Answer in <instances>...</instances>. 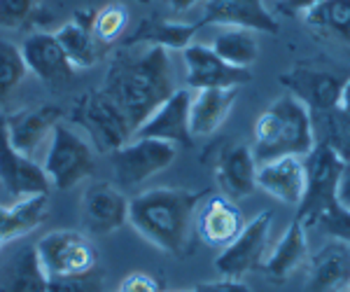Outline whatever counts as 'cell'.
Masks as SVG:
<instances>
[{
	"label": "cell",
	"mask_w": 350,
	"mask_h": 292,
	"mask_svg": "<svg viewBox=\"0 0 350 292\" xmlns=\"http://www.w3.org/2000/svg\"><path fill=\"white\" fill-rule=\"evenodd\" d=\"M100 89L120 105L135 131L180 87H175L173 64L166 49L135 44L124 47L110 61Z\"/></svg>",
	"instance_id": "obj_1"
},
{
	"label": "cell",
	"mask_w": 350,
	"mask_h": 292,
	"mask_svg": "<svg viewBox=\"0 0 350 292\" xmlns=\"http://www.w3.org/2000/svg\"><path fill=\"white\" fill-rule=\"evenodd\" d=\"M203 194L185 187H152L129 201V224L148 243L173 257L189 248Z\"/></svg>",
	"instance_id": "obj_2"
},
{
	"label": "cell",
	"mask_w": 350,
	"mask_h": 292,
	"mask_svg": "<svg viewBox=\"0 0 350 292\" xmlns=\"http://www.w3.org/2000/svg\"><path fill=\"white\" fill-rule=\"evenodd\" d=\"M315 145L313 115L290 94L275 98L252 127V155L257 164L280 157H306Z\"/></svg>",
	"instance_id": "obj_3"
},
{
	"label": "cell",
	"mask_w": 350,
	"mask_h": 292,
	"mask_svg": "<svg viewBox=\"0 0 350 292\" xmlns=\"http://www.w3.org/2000/svg\"><path fill=\"white\" fill-rule=\"evenodd\" d=\"M70 120L72 124L82 129L92 148L103 155H112L115 150H120L135 133L122 108L103 89H92L77 96L70 110Z\"/></svg>",
	"instance_id": "obj_4"
},
{
	"label": "cell",
	"mask_w": 350,
	"mask_h": 292,
	"mask_svg": "<svg viewBox=\"0 0 350 292\" xmlns=\"http://www.w3.org/2000/svg\"><path fill=\"white\" fill-rule=\"evenodd\" d=\"M49 183L56 189H72L94 176V148L80 131L68 124H56L49 148L40 161Z\"/></svg>",
	"instance_id": "obj_5"
},
{
	"label": "cell",
	"mask_w": 350,
	"mask_h": 292,
	"mask_svg": "<svg viewBox=\"0 0 350 292\" xmlns=\"http://www.w3.org/2000/svg\"><path fill=\"white\" fill-rule=\"evenodd\" d=\"M304 164H306V189H304V199L299 204L297 220L308 229L327 209L338 204L336 189L343 159L329 145L318 143L304 157Z\"/></svg>",
	"instance_id": "obj_6"
},
{
	"label": "cell",
	"mask_w": 350,
	"mask_h": 292,
	"mask_svg": "<svg viewBox=\"0 0 350 292\" xmlns=\"http://www.w3.org/2000/svg\"><path fill=\"white\" fill-rule=\"evenodd\" d=\"M47 278H70L92 274L98 267V250L92 239L72 229H56L36 241Z\"/></svg>",
	"instance_id": "obj_7"
},
{
	"label": "cell",
	"mask_w": 350,
	"mask_h": 292,
	"mask_svg": "<svg viewBox=\"0 0 350 292\" xmlns=\"http://www.w3.org/2000/svg\"><path fill=\"white\" fill-rule=\"evenodd\" d=\"M348 75H341L332 66L320 64H299L280 75V84L290 96L304 103L310 115H325L338 108L341 89Z\"/></svg>",
	"instance_id": "obj_8"
},
{
	"label": "cell",
	"mask_w": 350,
	"mask_h": 292,
	"mask_svg": "<svg viewBox=\"0 0 350 292\" xmlns=\"http://www.w3.org/2000/svg\"><path fill=\"white\" fill-rule=\"evenodd\" d=\"M178 157V148L154 138H131L112 152V173L120 187H138L157 173L166 171Z\"/></svg>",
	"instance_id": "obj_9"
},
{
	"label": "cell",
	"mask_w": 350,
	"mask_h": 292,
	"mask_svg": "<svg viewBox=\"0 0 350 292\" xmlns=\"http://www.w3.org/2000/svg\"><path fill=\"white\" fill-rule=\"evenodd\" d=\"M271 211H262L245 222L243 232L217 255L215 269L222 278H243L245 274L259 271L269 255L271 245Z\"/></svg>",
	"instance_id": "obj_10"
},
{
	"label": "cell",
	"mask_w": 350,
	"mask_h": 292,
	"mask_svg": "<svg viewBox=\"0 0 350 292\" xmlns=\"http://www.w3.org/2000/svg\"><path fill=\"white\" fill-rule=\"evenodd\" d=\"M61 112L56 105H36V108H21L5 115V127H8V138L16 152L26 155L28 159L40 161V152L49 148V140L56 124H61Z\"/></svg>",
	"instance_id": "obj_11"
},
{
	"label": "cell",
	"mask_w": 350,
	"mask_h": 292,
	"mask_svg": "<svg viewBox=\"0 0 350 292\" xmlns=\"http://www.w3.org/2000/svg\"><path fill=\"white\" fill-rule=\"evenodd\" d=\"M185 61V82L191 92L199 89H239L245 82H250V70L234 68L224 64L208 44L191 42L187 49H183Z\"/></svg>",
	"instance_id": "obj_12"
},
{
	"label": "cell",
	"mask_w": 350,
	"mask_h": 292,
	"mask_svg": "<svg viewBox=\"0 0 350 292\" xmlns=\"http://www.w3.org/2000/svg\"><path fill=\"white\" fill-rule=\"evenodd\" d=\"M0 183L16 201L26 196L47 194L52 185L40 161L28 159L26 155L12 148L8 138V127H5V115H0Z\"/></svg>",
	"instance_id": "obj_13"
},
{
	"label": "cell",
	"mask_w": 350,
	"mask_h": 292,
	"mask_svg": "<svg viewBox=\"0 0 350 292\" xmlns=\"http://www.w3.org/2000/svg\"><path fill=\"white\" fill-rule=\"evenodd\" d=\"M129 196L110 183H96L82 194V224L92 237H108L129 222Z\"/></svg>",
	"instance_id": "obj_14"
},
{
	"label": "cell",
	"mask_w": 350,
	"mask_h": 292,
	"mask_svg": "<svg viewBox=\"0 0 350 292\" xmlns=\"http://www.w3.org/2000/svg\"><path fill=\"white\" fill-rule=\"evenodd\" d=\"M189 105H191V89L183 87L166 98L148 120L135 129L133 138H154L171 143L175 148H189L194 136L189 131Z\"/></svg>",
	"instance_id": "obj_15"
},
{
	"label": "cell",
	"mask_w": 350,
	"mask_h": 292,
	"mask_svg": "<svg viewBox=\"0 0 350 292\" xmlns=\"http://www.w3.org/2000/svg\"><path fill=\"white\" fill-rule=\"evenodd\" d=\"M21 54H24L28 72H33L38 80L52 89L66 87L75 75V68L70 66L54 33L38 31L26 36L21 42Z\"/></svg>",
	"instance_id": "obj_16"
},
{
	"label": "cell",
	"mask_w": 350,
	"mask_h": 292,
	"mask_svg": "<svg viewBox=\"0 0 350 292\" xmlns=\"http://www.w3.org/2000/svg\"><path fill=\"white\" fill-rule=\"evenodd\" d=\"M49 278L36 243L14 241L0 260V292H47Z\"/></svg>",
	"instance_id": "obj_17"
},
{
	"label": "cell",
	"mask_w": 350,
	"mask_h": 292,
	"mask_svg": "<svg viewBox=\"0 0 350 292\" xmlns=\"http://www.w3.org/2000/svg\"><path fill=\"white\" fill-rule=\"evenodd\" d=\"M243 227H245L243 211L224 194L206 199L196 211L194 232L211 248L224 250L243 232Z\"/></svg>",
	"instance_id": "obj_18"
},
{
	"label": "cell",
	"mask_w": 350,
	"mask_h": 292,
	"mask_svg": "<svg viewBox=\"0 0 350 292\" xmlns=\"http://www.w3.org/2000/svg\"><path fill=\"white\" fill-rule=\"evenodd\" d=\"M203 24L224 28H247L255 33H278V19L264 0H206Z\"/></svg>",
	"instance_id": "obj_19"
},
{
	"label": "cell",
	"mask_w": 350,
	"mask_h": 292,
	"mask_svg": "<svg viewBox=\"0 0 350 292\" xmlns=\"http://www.w3.org/2000/svg\"><path fill=\"white\" fill-rule=\"evenodd\" d=\"M350 290V245L327 241L308 257L306 292H348Z\"/></svg>",
	"instance_id": "obj_20"
},
{
	"label": "cell",
	"mask_w": 350,
	"mask_h": 292,
	"mask_svg": "<svg viewBox=\"0 0 350 292\" xmlns=\"http://www.w3.org/2000/svg\"><path fill=\"white\" fill-rule=\"evenodd\" d=\"M257 187L285 206H299L306 189L304 157H280L257 166Z\"/></svg>",
	"instance_id": "obj_21"
},
{
	"label": "cell",
	"mask_w": 350,
	"mask_h": 292,
	"mask_svg": "<svg viewBox=\"0 0 350 292\" xmlns=\"http://www.w3.org/2000/svg\"><path fill=\"white\" fill-rule=\"evenodd\" d=\"M257 166L250 145L234 143L224 148L215 164V178L222 194L231 201L250 196L257 189Z\"/></svg>",
	"instance_id": "obj_22"
},
{
	"label": "cell",
	"mask_w": 350,
	"mask_h": 292,
	"mask_svg": "<svg viewBox=\"0 0 350 292\" xmlns=\"http://www.w3.org/2000/svg\"><path fill=\"white\" fill-rule=\"evenodd\" d=\"M308 239H306V227L301 222L292 220L287 224L278 243L269 250L267 260L259 271L267 276L271 283H285L297 269H301L308 262Z\"/></svg>",
	"instance_id": "obj_23"
},
{
	"label": "cell",
	"mask_w": 350,
	"mask_h": 292,
	"mask_svg": "<svg viewBox=\"0 0 350 292\" xmlns=\"http://www.w3.org/2000/svg\"><path fill=\"white\" fill-rule=\"evenodd\" d=\"M239 98V89H199L191 92L189 131L194 138L213 136L227 122L231 108Z\"/></svg>",
	"instance_id": "obj_24"
},
{
	"label": "cell",
	"mask_w": 350,
	"mask_h": 292,
	"mask_svg": "<svg viewBox=\"0 0 350 292\" xmlns=\"http://www.w3.org/2000/svg\"><path fill=\"white\" fill-rule=\"evenodd\" d=\"M94 14L96 12L87 14V19H84L82 10H77L75 19L66 21V24L59 26V31L54 33L56 40L61 44V49L66 52L68 61H70V66L75 70L94 68L100 59V52H103V47L96 42V38L92 33Z\"/></svg>",
	"instance_id": "obj_25"
},
{
	"label": "cell",
	"mask_w": 350,
	"mask_h": 292,
	"mask_svg": "<svg viewBox=\"0 0 350 292\" xmlns=\"http://www.w3.org/2000/svg\"><path fill=\"white\" fill-rule=\"evenodd\" d=\"M49 211L47 194L26 196L14 206H0V248L28 237L44 222Z\"/></svg>",
	"instance_id": "obj_26"
},
{
	"label": "cell",
	"mask_w": 350,
	"mask_h": 292,
	"mask_svg": "<svg viewBox=\"0 0 350 292\" xmlns=\"http://www.w3.org/2000/svg\"><path fill=\"white\" fill-rule=\"evenodd\" d=\"M301 21L318 40L350 49V0H323Z\"/></svg>",
	"instance_id": "obj_27"
},
{
	"label": "cell",
	"mask_w": 350,
	"mask_h": 292,
	"mask_svg": "<svg viewBox=\"0 0 350 292\" xmlns=\"http://www.w3.org/2000/svg\"><path fill=\"white\" fill-rule=\"evenodd\" d=\"M196 24H183V21H168V19H145L131 36L126 38V47H161L166 52L171 49H187L196 36Z\"/></svg>",
	"instance_id": "obj_28"
},
{
	"label": "cell",
	"mask_w": 350,
	"mask_h": 292,
	"mask_svg": "<svg viewBox=\"0 0 350 292\" xmlns=\"http://www.w3.org/2000/svg\"><path fill=\"white\" fill-rule=\"evenodd\" d=\"M211 47L224 64L234 66V68L250 70V66H255L259 59L257 33L247 31V28H224L215 36Z\"/></svg>",
	"instance_id": "obj_29"
},
{
	"label": "cell",
	"mask_w": 350,
	"mask_h": 292,
	"mask_svg": "<svg viewBox=\"0 0 350 292\" xmlns=\"http://www.w3.org/2000/svg\"><path fill=\"white\" fill-rule=\"evenodd\" d=\"M129 28V8L124 3H108L100 10H96L92 21V33L100 47H110Z\"/></svg>",
	"instance_id": "obj_30"
},
{
	"label": "cell",
	"mask_w": 350,
	"mask_h": 292,
	"mask_svg": "<svg viewBox=\"0 0 350 292\" xmlns=\"http://www.w3.org/2000/svg\"><path fill=\"white\" fill-rule=\"evenodd\" d=\"M28 68L21 47L0 38V103L26 80Z\"/></svg>",
	"instance_id": "obj_31"
},
{
	"label": "cell",
	"mask_w": 350,
	"mask_h": 292,
	"mask_svg": "<svg viewBox=\"0 0 350 292\" xmlns=\"http://www.w3.org/2000/svg\"><path fill=\"white\" fill-rule=\"evenodd\" d=\"M313 227H318L320 232H325L334 241H343V243L350 245V209H346V206L334 204L332 209H327L315 220Z\"/></svg>",
	"instance_id": "obj_32"
},
{
	"label": "cell",
	"mask_w": 350,
	"mask_h": 292,
	"mask_svg": "<svg viewBox=\"0 0 350 292\" xmlns=\"http://www.w3.org/2000/svg\"><path fill=\"white\" fill-rule=\"evenodd\" d=\"M38 0H0V28L19 31L33 19Z\"/></svg>",
	"instance_id": "obj_33"
},
{
	"label": "cell",
	"mask_w": 350,
	"mask_h": 292,
	"mask_svg": "<svg viewBox=\"0 0 350 292\" xmlns=\"http://www.w3.org/2000/svg\"><path fill=\"white\" fill-rule=\"evenodd\" d=\"M47 292H105V280L98 271L70 278H52Z\"/></svg>",
	"instance_id": "obj_34"
},
{
	"label": "cell",
	"mask_w": 350,
	"mask_h": 292,
	"mask_svg": "<svg viewBox=\"0 0 350 292\" xmlns=\"http://www.w3.org/2000/svg\"><path fill=\"white\" fill-rule=\"evenodd\" d=\"M115 292H163L161 280L154 274L148 271H133L117 285Z\"/></svg>",
	"instance_id": "obj_35"
},
{
	"label": "cell",
	"mask_w": 350,
	"mask_h": 292,
	"mask_svg": "<svg viewBox=\"0 0 350 292\" xmlns=\"http://www.w3.org/2000/svg\"><path fill=\"white\" fill-rule=\"evenodd\" d=\"M194 292H252L250 285L243 283L241 278H219V280H206L194 288Z\"/></svg>",
	"instance_id": "obj_36"
},
{
	"label": "cell",
	"mask_w": 350,
	"mask_h": 292,
	"mask_svg": "<svg viewBox=\"0 0 350 292\" xmlns=\"http://www.w3.org/2000/svg\"><path fill=\"white\" fill-rule=\"evenodd\" d=\"M320 3L323 0H278V10L290 16H304L313 8H318Z\"/></svg>",
	"instance_id": "obj_37"
},
{
	"label": "cell",
	"mask_w": 350,
	"mask_h": 292,
	"mask_svg": "<svg viewBox=\"0 0 350 292\" xmlns=\"http://www.w3.org/2000/svg\"><path fill=\"white\" fill-rule=\"evenodd\" d=\"M336 199H338V204H341V206L350 209V157H346V159H343V164H341Z\"/></svg>",
	"instance_id": "obj_38"
},
{
	"label": "cell",
	"mask_w": 350,
	"mask_h": 292,
	"mask_svg": "<svg viewBox=\"0 0 350 292\" xmlns=\"http://www.w3.org/2000/svg\"><path fill=\"white\" fill-rule=\"evenodd\" d=\"M166 3H168V8H171L173 12H189V10L196 8L201 0H166Z\"/></svg>",
	"instance_id": "obj_39"
},
{
	"label": "cell",
	"mask_w": 350,
	"mask_h": 292,
	"mask_svg": "<svg viewBox=\"0 0 350 292\" xmlns=\"http://www.w3.org/2000/svg\"><path fill=\"white\" fill-rule=\"evenodd\" d=\"M338 110L350 115V75L346 77L343 82V89H341V98H338Z\"/></svg>",
	"instance_id": "obj_40"
},
{
	"label": "cell",
	"mask_w": 350,
	"mask_h": 292,
	"mask_svg": "<svg viewBox=\"0 0 350 292\" xmlns=\"http://www.w3.org/2000/svg\"><path fill=\"white\" fill-rule=\"evenodd\" d=\"M178 292H194V290H178Z\"/></svg>",
	"instance_id": "obj_41"
},
{
	"label": "cell",
	"mask_w": 350,
	"mask_h": 292,
	"mask_svg": "<svg viewBox=\"0 0 350 292\" xmlns=\"http://www.w3.org/2000/svg\"><path fill=\"white\" fill-rule=\"evenodd\" d=\"M348 292H350V290H348Z\"/></svg>",
	"instance_id": "obj_42"
}]
</instances>
